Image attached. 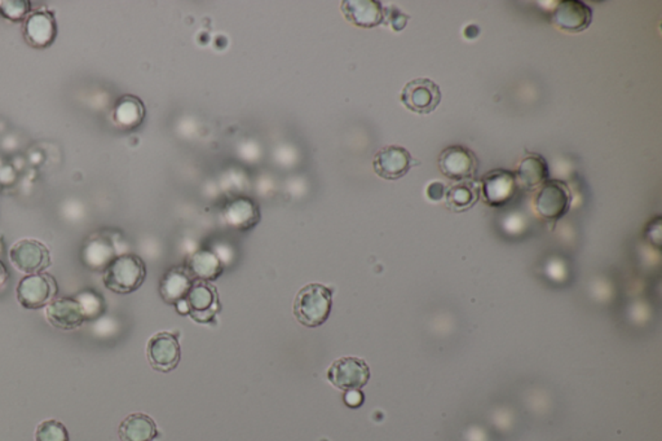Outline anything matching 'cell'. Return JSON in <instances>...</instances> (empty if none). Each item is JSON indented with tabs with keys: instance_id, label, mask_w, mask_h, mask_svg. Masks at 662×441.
Returning <instances> with one entry per match:
<instances>
[{
	"instance_id": "18",
	"label": "cell",
	"mask_w": 662,
	"mask_h": 441,
	"mask_svg": "<svg viewBox=\"0 0 662 441\" xmlns=\"http://www.w3.org/2000/svg\"><path fill=\"white\" fill-rule=\"evenodd\" d=\"M194 282V278L185 267H174L165 273L159 284V293L165 303L176 305L177 303L185 301Z\"/></svg>"
},
{
	"instance_id": "21",
	"label": "cell",
	"mask_w": 662,
	"mask_h": 441,
	"mask_svg": "<svg viewBox=\"0 0 662 441\" xmlns=\"http://www.w3.org/2000/svg\"><path fill=\"white\" fill-rule=\"evenodd\" d=\"M118 435L120 441H155L159 437V431L152 417L134 413L120 423Z\"/></svg>"
},
{
	"instance_id": "29",
	"label": "cell",
	"mask_w": 662,
	"mask_h": 441,
	"mask_svg": "<svg viewBox=\"0 0 662 441\" xmlns=\"http://www.w3.org/2000/svg\"><path fill=\"white\" fill-rule=\"evenodd\" d=\"M345 404L351 408H359L364 403V394L360 389H355V391H348L345 396Z\"/></svg>"
},
{
	"instance_id": "23",
	"label": "cell",
	"mask_w": 662,
	"mask_h": 441,
	"mask_svg": "<svg viewBox=\"0 0 662 441\" xmlns=\"http://www.w3.org/2000/svg\"><path fill=\"white\" fill-rule=\"evenodd\" d=\"M480 185L468 180V182H457L445 192L447 205L450 210L457 212L466 211L471 209L478 202L480 196Z\"/></svg>"
},
{
	"instance_id": "5",
	"label": "cell",
	"mask_w": 662,
	"mask_h": 441,
	"mask_svg": "<svg viewBox=\"0 0 662 441\" xmlns=\"http://www.w3.org/2000/svg\"><path fill=\"white\" fill-rule=\"evenodd\" d=\"M571 201V189L564 182L547 180L535 196V211L546 220H559L570 210Z\"/></svg>"
},
{
	"instance_id": "24",
	"label": "cell",
	"mask_w": 662,
	"mask_h": 441,
	"mask_svg": "<svg viewBox=\"0 0 662 441\" xmlns=\"http://www.w3.org/2000/svg\"><path fill=\"white\" fill-rule=\"evenodd\" d=\"M84 260L92 268H107L114 259L113 249L104 239H93L84 248Z\"/></svg>"
},
{
	"instance_id": "31",
	"label": "cell",
	"mask_w": 662,
	"mask_h": 441,
	"mask_svg": "<svg viewBox=\"0 0 662 441\" xmlns=\"http://www.w3.org/2000/svg\"><path fill=\"white\" fill-rule=\"evenodd\" d=\"M0 251H2V244H0Z\"/></svg>"
},
{
	"instance_id": "28",
	"label": "cell",
	"mask_w": 662,
	"mask_h": 441,
	"mask_svg": "<svg viewBox=\"0 0 662 441\" xmlns=\"http://www.w3.org/2000/svg\"><path fill=\"white\" fill-rule=\"evenodd\" d=\"M445 192H447L445 185L440 182H436L430 184L429 188H427V196H429L430 200L440 201L445 197Z\"/></svg>"
},
{
	"instance_id": "4",
	"label": "cell",
	"mask_w": 662,
	"mask_h": 441,
	"mask_svg": "<svg viewBox=\"0 0 662 441\" xmlns=\"http://www.w3.org/2000/svg\"><path fill=\"white\" fill-rule=\"evenodd\" d=\"M327 380L331 385L342 391H355L368 385L370 380V368L359 357H341L331 364L327 371Z\"/></svg>"
},
{
	"instance_id": "3",
	"label": "cell",
	"mask_w": 662,
	"mask_h": 441,
	"mask_svg": "<svg viewBox=\"0 0 662 441\" xmlns=\"http://www.w3.org/2000/svg\"><path fill=\"white\" fill-rule=\"evenodd\" d=\"M59 293V285L48 273L28 275L19 282L17 301L26 310H41L47 307Z\"/></svg>"
},
{
	"instance_id": "1",
	"label": "cell",
	"mask_w": 662,
	"mask_h": 441,
	"mask_svg": "<svg viewBox=\"0 0 662 441\" xmlns=\"http://www.w3.org/2000/svg\"><path fill=\"white\" fill-rule=\"evenodd\" d=\"M333 291L321 284H308L294 301V316L307 328H318L330 317Z\"/></svg>"
},
{
	"instance_id": "13",
	"label": "cell",
	"mask_w": 662,
	"mask_h": 441,
	"mask_svg": "<svg viewBox=\"0 0 662 441\" xmlns=\"http://www.w3.org/2000/svg\"><path fill=\"white\" fill-rule=\"evenodd\" d=\"M517 184L515 173L508 170H492L481 179V191L487 205L502 206L510 202L516 194Z\"/></svg>"
},
{
	"instance_id": "7",
	"label": "cell",
	"mask_w": 662,
	"mask_h": 441,
	"mask_svg": "<svg viewBox=\"0 0 662 441\" xmlns=\"http://www.w3.org/2000/svg\"><path fill=\"white\" fill-rule=\"evenodd\" d=\"M10 259L14 268L28 275L43 273L51 266V253L43 242L24 239L12 246Z\"/></svg>"
},
{
	"instance_id": "9",
	"label": "cell",
	"mask_w": 662,
	"mask_h": 441,
	"mask_svg": "<svg viewBox=\"0 0 662 441\" xmlns=\"http://www.w3.org/2000/svg\"><path fill=\"white\" fill-rule=\"evenodd\" d=\"M439 169L448 179L468 182L477 176L478 160L477 155L465 146L451 145L439 155Z\"/></svg>"
},
{
	"instance_id": "6",
	"label": "cell",
	"mask_w": 662,
	"mask_h": 441,
	"mask_svg": "<svg viewBox=\"0 0 662 441\" xmlns=\"http://www.w3.org/2000/svg\"><path fill=\"white\" fill-rule=\"evenodd\" d=\"M147 357L150 366L161 373L175 371L182 359L179 337L173 333H156L147 342Z\"/></svg>"
},
{
	"instance_id": "15",
	"label": "cell",
	"mask_w": 662,
	"mask_h": 441,
	"mask_svg": "<svg viewBox=\"0 0 662 441\" xmlns=\"http://www.w3.org/2000/svg\"><path fill=\"white\" fill-rule=\"evenodd\" d=\"M46 317L53 328L60 330L80 328L87 320L80 302L71 296L53 299L46 307Z\"/></svg>"
},
{
	"instance_id": "25",
	"label": "cell",
	"mask_w": 662,
	"mask_h": 441,
	"mask_svg": "<svg viewBox=\"0 0 662 441\" xmlns=\"http://www.w3.org/2000/svg\"><path fill=\"white\" fill-rule=\"evenodd\" d=\"M68 428L61 422L50 419L42 422L35 431V441H69Z\"/></svg>"
},
{
	"instance_id": "12",
	"label": "cell",
	"mask_w": 662,
	"mask_h": 441,
	"mask_svg": "<svg viewBox=\"0 0 662 441\" xmlns=\"http://www.w3.org/2000/svg\"><path fill=\"white\" fill-rule=\"evenodd\" d=\"M57 37V21L53 11L32 12L24 23V38L26 43L37 50L52 46Z\"/></svg>"
},
{
	"instance_id": "26",
	"label": "cell",
	"mask_w": 662,
	"mask_h": 441,
	"mask_svg": "<svg viewBox=\"0 0 662 441\" xmlns=\"http://www.w3.org/2000/svg\"><path fill=\"white\" fill-rule=\"evenodd\" d=\"M0 14L5 19L19 23L32 14V3L29 0H5L0 3Z\"/></svg>"
},
{
	"instance_id": "16",
	"label": "cell",
	"mask_w": 662,
	"mask_h": 441,
	"mask_svg": "<svg viewBox=\"0 0 662 441\" xmlns=\"http://www.w3.org/2000/svg\"><path fill=\"white\" fill-rule=\"evenodd\" d=\"M341 10L357 28L372 29L384 23V8L377 0H343Z\"/></svg>"
},
{
	"instance_id": "14",
	"label": "cell",
	"mask_w": 662,
	"mask_h": 441,
	"mask_svg": "<svg viewBox=\"0 0 662 441\" xmlns=\"http://www.w3.org/2000/svg\"><path fill=\"white\" fill-rule=\"evenodd\" d=\"M556 28L567 33H581L592 23V11L580 0H563L552 14Z\"/></svg>"
},
{
	"instance_id": "27",
	"label": "cell",
	"mask_w": 662,
	"mask_h": 441,
	"mask_svg": "<svg viewBox=\"0 0 662 441\" xmlns=\"http://www.w3.org/2000/svg\"><path fill=\"white\" fill-rule=\"evenodd\" d=\"M386 19L387 23H390L395 32H400V30L405 29L409 16L408 14H402V11L397 10L396 7H391L384 10V20Z\"/></svg>"
},
{
	"instance_id": "2",
	"label": "cell",
	"mask_w": 662,
	"mask_h": 441,
	"mask_svg": "<svg viewBox=\"0 0 662 441\" xmlns=\"http://www.w3.org/2000/svg\"><path fill=\"white\" fill-rule=\"evenodd\" d=\"M147 278V266L138 255L123 254L114 258L104 269L105 287L116 294H131L140 289Z\"/></svg>"
},
{
	"instance_id": "30",
	"label": "cell",
	"mask_w": 662,
	"mask_h": 441,
	"mask_svg": "<svg viewBox=\"0 0 662 441\" xmlns=\"http://www.w3.org/2000/svg\"><path fill=\"white\" fill-rule=\"evenodd\" d=\"M8 277H10V273H8L7 267L0 260V289L5 286V282L8 281Z\"/></svg>"
},
{
	"instance_id": "11",
	"label": "cell",
	"mask_w": 662,
	"mask_h": 441,
	"mask_svg": "<svg viewBox=\"0 0 662 441\" xmlns=\"http://www.w3.org/2000/svg\"><path fill=\"white\" fill-rule=\"evenodd\" d=\"M420 162L411 157L408 149L402 146L390 145L384 146L374 155L373 160V167L375 174L386 180H399L404 178L414 166H418Z\"/></svg>"
},
{
	"instance_id": "22",
	"label": "cell",
	"mask_w": 662,
	"mask_h": 441,
	"mask_svg": "<svg viewBox=\"0 0 662 441\" xmlns=\"http://www.w3.org/2000/svg\"><path fill=\"white\" fill-rule=\"evenodd\" d=\"M185 268L194 280L213 282L218 280L224 272L222 260L213 251H195L189 257Z\"/></svg>"
},
{
	"instance_id": "17",
	"label": "cell",
	"mask_w": 662,
	"mask_h": 441,
	"mask_svg": "<svg viewBox=\"0 0 662 441\" xmlns=\"http://www.w3.org/2000/svg\"><path fill=\"white\" fill-rule=\"evenodd\" d=\"M222 216L228 226L241 232H246L257 226L260 220V210L251 198L241 197L225 206Z\"/></svg>"
},
{
	"instance_id": "8",
	"label": "cell",
	"mask_w": 662,
	"mask_h": 441,
	"mask_svg": "<svg viewBox=\"0 0 662 441\" xmlns=\"http://www.w3.org/2000/svg\"><path fill=\"white\" fill-rule=\"evenodd\" d=\"M402 103L411 112L422 116L435 112L441 103L440 87L429 78L411 80L402 89Z\"/></svg>"
},
{
	"instance_id": "10",
	"label": "cell",
	"mask_w": 662,
	"mask_h": 441,
	"mask_svg": "<svg viewBox=\"0 0 662 441\" xmlns=\"http://www.w3.org/2000/svg\"><path fill=\"white\" fill-rule=\"evenodd\" d=\"M192 319L201 324L213 323L221 311L219 294L212 282L194 280L185 298Z\"/></svg>"
},
{
	"instance_id": "19",
	"label": "cell",
	"mask_w": 662,
	"mask_h": 441,
	"mask_svg": "<svg viewBox=\"0 0 662 441\" xmlns=\"http://www.w3.org/2000/svg\"><path fill=\"white\" fill-rule=\"evenodd\" d=\"M147 109L141 99L125 95L117 100L113 108V121L120 130L134 131L143 125Z\"/></svg>"
},
{
	"instance_id": "20",
	"label": "cell",
	"mask_w": 662,
	"mask_h": 441,
	"mask_svg": "<svg viewBox=\"0 0 662 441\" xmlns=\"http://www.w3.org/2000/svg\"><path fill=\"white\" fill-rule=\"evenodd\" d=\"M515 175L517 184L522 185L526 191H534L535 188L543 187L549 179V164L543 155L528 153L520 162Z\"/></svg>"
}]
</instances>
